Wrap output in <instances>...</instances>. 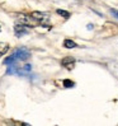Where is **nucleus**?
Listing matches in <instances>:
<instances>
[{"label":"nucleus","mask_w":118,"mask_h":126,"mask_svg":"<svg viewBox=\"0 0 118 126\" xmlns=\"http://www.w3.org/2000/svg\"><path fill=\"white\" fill-rule=\"evenodd\" d=\"M31 57V52L28 51L26 47H18L12 52L9 57H6L4 60V65H10V64H15L18 61H27Z\"/></svg>","instance_id":"obj_1"},{"label":"nucleus","mask_w":118,"mask_h":126,"mask_svg":"<svg viewBox=\"0 0 118 126\" xmlns=\"http://www.w3.org/2000/svg\"><path fill=\"white\" fill-rule=\"evenodd\" d=\"M17 23L24 24L27 27H36V19L32 16H26V14H20L17 18Z\"/></svg>","instance_id":"obj_2"},{"label":"nucleus","mask_w":118,"mask_h":126,"mask_svg":"<svg viewBox=\"0 0 118 126\" xmlns=\"http://www.w3.org/2000/svg\"><path fill=\"white\" fill-rule=\"evenodd\" d=\"M32 17L37 20V22H41V24H43L45 27H48V22H50V16L46 13H42V12H33L32 13Z\"/></svg>","instance_id":"obj_3"},{"label":"nucleus","mask_w":118,"mask_h":126,"mask_svg":"<svg viewBox=\"0 0 118 126\" xmlns=\"http://www.w3.org/2000/svg\"><path fill=\"white\" fill-rule=\"evenodd\" d=\"M14 32H15V36H17V37H20V36H24V34H27L29 31H28L27 26H24V24H20V23H17L15 26H14Z\"/></svg>","instance_id":"obj_4"},{"label":"nucleus","mask_w":118,"mask_h":126,"mask_svg":"<svg viewBox=\"0 0 118 126\" xmlns=\"http://www.w3.org/2000/svg\"><path fill=\"white\" fill-rule=\"evenodd\" d=\"M61 64H62V66H66L67 69H71L72 66H74V64H75V59L71 57V56L64 57L62 60H61Z\"/></svg>","instance_id":"obj_5"},{"label":"nucleus","mask_w":118,"mask_h":126,"mask_svg":"<svg viewBox=\"0 0 118 126\" xmlns=\"http://www.w3.org/2000/svg\"><path fill=\"white\" fill-rule=\"evenodd\" d=\"M64 46H65L66 48H75L78 45H76V43L74 42L72 40H65V41H64Z\"/></svg>","instance_id":"obj_6"},{"label":"nucleus","mask_w":118,"mask_h":126,"mask_svg":"<svg viewBox=\"0 0 118 126\" xmlns=\"http://www.w3.org/2000/svg\"><path fill=\"white\" fill-rule=\"evenodd\" d=\"M9 51V45L8 43H4V42H0V54L4 55Z\"/></svg>","instance_id":"obj_7"},{"label":"nucleus","mask_w":118,"mask_h":126,"mask_svg":"<svg viewBox=\"0 0 118 126\" xmlns=\"http://www.w3.org/2000/svg\"><path fill=\"white\" fill-rule=\"evenodd\" d=\"M56 13L58 14V16H61V17H64V18H69L71 14L69 13V12H66V10H62V9H57L56 10Z\"/></svg>","instance_id":"obj_8"},{"label":"nucleus","mask_w":118,"mask_h":126,"mask_svg":"<svg viewBox=\"0 0 118 126\" xmlns=\"http://www.w3.org/2000/svg\"><path fill=\"white\" fill-rule=\"evenodd\" d=\"M62 84H64L65 88H72L74 85H75V83H74V81H71L70 79H65V80L62 81Z\"/></svg>","instance_id":"obj_9"},{"label":"nucleus","mask_w":118,"mask_h":126,"mask_svg":"<svg viewBox=\"0 0 118 126\" xmlns=\"http://www.w3.org/2000/svg\"><path fill=\"white\" fill-rule=\"evenodd\" d=\"M110 13H112L113 14V16L118 19V10H116V9H110Z\"/></svg>","instance_id":"obj_10"},{"label":"nucleus","mask_w":118,"mask_h":126,"mask_svg":"<svg viewBox=\"0 0 118 126\" xmlns=\"http://www.w3.org/2000/svg\"><path fill=\"white\" fill-rule=\"evenodd\" d=\"M93 28V24H88V29H92Z\"/></svg>","instance_id":"obj_11"},{"label":"nucleus","mask_w":118,"mask_h":126,"mask_svg":"<svg viewBox=\"0 0 118 126\" xmlns=\"http://www.w3.org/2000/svg\"><path fill=\"white\" fill-rule=\"evenodd\" d=\"M0 56H1V54H0Z\"/></svg>","instance_id":"obj_12"}]
</instances>
